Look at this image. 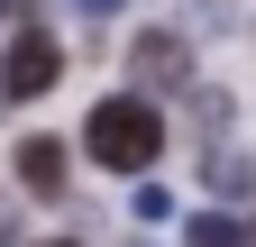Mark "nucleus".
<instances>
[{"instance_id": "f257e3e1", "label": "nucleus", "mask_w": 256, "mask_h": 247, "mask_svg": "<svg viewBox=\"0 0 256 247\" xmlns=\"http://www.w3.org/2000/svg\"><path fill=\"white\" fill-rule=\"evenodd\" d=\"M82 146H92V165H110V174H146L165 156V119H156L138 92H110V101L82 119Z\"/></svg>"}, {"instance_id": "7ed1b4c3", "label": "nucleus", "mask_w": 256, "mask_h": 247, "mask_svg": "<svg viewBox=\"0 0 256 247\" xmlns=\"http://www.w3.org/2000/svg\"><path fill=\"white\" fill-rule=\"evenodd\" d=\"M138 82L146 92H192V55H183L174 28H146L138 37Z\"/></svg>"}, {"instance_id": "f03ea898", "label": "nucleus", "mask_w": 256, "mask_h": 247, "mask_svg": "<svg viewBox=\"0 0 256 247\" xmlns=\"http://www.w3.org/2000/svg\"><path fill=\"white\" fill-rule=\"evenodd\" d=\"M55 74H64V55L28 28V37H10V64H0V92L10 101H37V92H55Z\"/></svg>"}, {"instance_id": "0eeeda50", "label": "nucleus", "mask_w": 256, "mask_h": 247, "mask_svg": "<svg viewBox=\"0 0 256 247\" xmlns=\"http://www.w3.org/2000/svg\"><path fill=\"white\" fill-rule=\"evenodd\" d=\"M74 10H92V18H101V10H119V0H74Z\"/></svg>"}, {"instance_id": "9d476101", "label": "nucleus", "mask_w": 256, "mask_h": 247, "mask_svg": "<svg viewBox=\"0 0 256 247\" xmlns=\"http://www.w3.org/2000/svg\"><path fill=\"white\" fill-rule=\"evenodd\" d=\"M247 229H256V220H247Z\"/></svg>"}, {"instance_id": "423d86ee", "label": "nucleus", "mask_w": 256, "mask_h": 247, "mask_svg": "<svg viewBox=\"0 0 256 247\" xmlns=\"http://www.w3.org/2000/svg\"><path fill=\"white\" fill-rule=\"evenodd\" d=\"M210 183H220V192H247L256 165H247V156H220V165H210Z\"/></svg>"}, {"instance_id": "6e6552de", "label": "nucleus", "mask_w": 256, "mask_h": 247, "mask_svg": "<svg viewBox=\"0 0 256 247\" xmlns=\"http://www.w3.org/2000/svg\"><path fill=\"white\" fill-rule=\"evenodd\" d=\"M46 247H74V238H46Z\"/></svg>"}, {"instance_id": "1a4fd4ad", "label": "nucleus", "mask_w": 256, "mask_h": 247, "mask_svg": "<svg viewBox=\"0 0 256 247\" xmlns=\"http://www.w3.org/2000/svg\"><path fill=\"white\" fill-rule=\"evenodd\" d=\"M0 101H10V92H0Z\"/></svg>"}, {"instance_id": "20e7f679", "label": "nucleus", "mask_w": 256, "mask_h": 247, "mask_svg": "<svg viewBox=\"0 0 256 247\" xmlns=\"http://www.w3.org/2000/svg\"><path fill=\"white\" fill-rule=\"evenodd\" d=\"M18 183L55 192V183H64V146H55V138H18Z\"/></svg>"}, {"instance_id": "39448f33", "label": "nucleus", "mask_w": 256, "mask_h": 247, "mask_svg": "<svg viewBox=\"0 0 256 247\" xmlns=\"http://www.w3.org/2000/svg\"><path fill=\"white\" fill-rule=\"evenodd\" d=\"M192 247H256V229H238L229 210H192V229H183Z\"/></svg>"}]
</instances>
